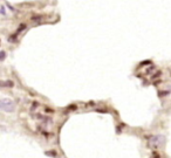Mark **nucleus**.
Here are the masks:
<instances>
[{
    "label": "nucleus",
    "instance_id": "nucleus-1",
    "mask_svg": "<svg viewBox=\"0 0 171 158\" xmlns=\"http://www.w3.org/2000/svg\"><path fill=\"white\" fill-rule=\"evenodd\" d=\"M0 110H4L5 113H14V102L10 99H1L0 100Z\"/></svg>",
    "mask_w": 171,
    "mask_h": 158
},
{
    "label": "nucleus",
    "instance_id": "nucleus-5",
    "mask_svg": "<svg viewBox=\"0 0 171 158\" xmlns=\"http://www.w3.org/2000/svg\"><path fill=\"white\" fill-rule=\"evenodd\" d=\"M45 155H46V156H50V157H56V156H57V153H56V151H55V150H52V151H46V152H45Z\"/></svg>",
    "mask_w": 171,
    "mask_h": 158
},
{
    "label": "nucleus",
    "instance_id": "nucleus-2",
    "mask_svg": "<svg viewBox=\"0 0 171 158\" xmlns=\"http://www.w3.org/2000/svg\"><path fill=\"white\" fill-rule=\"evenodd\" d=\"M163 142H164V136H162V135H155V136H151V137L149 138L148 146L155 150L157 148H159V146L163 144Z\"/></svg>",
    "mask_w": 171,
    "mask_h": 158
},
{
    "label": "nucleus",
    "instance_id": "nucleus-10",
    "mask_svg": "<svg viewBox=\"0 0 171 158\" xmlns=\"http://www.w3.org/2000/svg\"><path fill=\"white\" fill-rule=\"evenodd\" d=\"M6 6H7V7L10 8V11H12V12H14V11H15V10H14V7H13V6H11V5H10L8 2L6 4Z\"/></svg>",
    "mask_w": 171,
    "mask_h": 158
},
{
    "label": "nucleus",
    "instance_id": "nucleus-6",
    "mask_svg": "<svg viewBox=\"0 0 171 158\" xmlns=\"http://www.w3.org/2000/svg\"><path fill=\"white\" fill-rule=\"evenodd\" d=\"M170 94V91L169 90H164V91H158V96L159 97H162V96H166V95H169Z\"/></svg>",
    "mask_w": 171,
    "mask_h": 158
},
{
    "label": "nucleus",
    "instance_id": "nucleus-3",
    "mask_svg": "<svg viewBox=\"0 0 171 158\" xmlns=\"http://www.w3.org/2000/svg\"><path fill=\"white\" fill-rule=\"evenodd\" d=\"M0 87H6V88H13L14 87V82L11 80L7 81H0Z\"/></svg>",
    "mask_w": 171,
    "mask_h": 158
},
{
    "label": "nucleus",
    "instance_id": "nucleus-12",
    "mask_svg": "<svg viewBox=\"0 0 171 158\" xmlns=\"http://www.w3.org/2000/svg\"><path fill=\"white\" fill-rule=\"evenodd\" d=\"M154 155H155V157L152 156V157H151V158H159V156H158V153H157L156 151H154Z\"/></svg>",
    "mask_w": 171,
    "mask_h": 158
},
{
    "label": "nucleus",
    "instance_id": "nucleus-11",
    "mask_svg": "<svg viewBox=\"0 0 171 158\" xmlns=\"http://www.w3.org/2000/svg\"><path fill=\"white\" fill-rule=\"evenodd\" d=\"M0 13H1V14H6V12H5V7H4V6H1V8H0Z\"/></svg>",
    "mask_w": 171,
    "mask_h": 158
},
{
    "label": "nucleus",
    "instance_id": "nucleus-7",
    "mask_svg": "<svg viewBox=\"0 0 171 158\" xmlns=\"http://www.w3.org/2000/svg\"><path fill=\"white\" fill-rule=\"evenodd\" d=\"M6 59V52L5 50H0V62L4 61Z\"/></svg>",
    "mask_w": 171,
    "mask_h": 158
},
{
    "label": "nucleus",
    "instance_id": "nucleus-8",
    "mask_svg": "<svg viewBox=\"0 0 171 158\" xmlns=\"http://www.w3.org/2000/svg\"><path fill=\"white\" fill-rule=\"evenodd\" d=\"M161 74H162L161 72H157L156 74H154V75L151 76V79H152V80H155V79H157V77H159V76H161Z\"/></svg>",
    "mask_w": 171,
    "mask_h": 158
},
{
    "label": "nucleus",
    "instance_id": "nucleus-4",
    "mask_svg": "<svg viewBox=\"0 0 171 158\" xmlns=\"http://www.w3.org/2000/svg\"><path fill=\"white\" fill-rule=\"evenodd\" d=\"M26 28H27V25H26V24H20V25L18 26V29L15 30V34H16V35H19L21 32H24Z\"/></svg>",
    "mask_w": 171,
    "mask_h": 158
},
{
    "label": "nucleus",
    "instance_id": "nucleus-9",
    "mask_svg": "<svg viewBox=\"0 0 171 158\" xmlns=\"http://www.w3.org/2000/svg\"><path fill=\"white\" fill-rule=\"evenodd\" d=\"M152 70H155V66H152V64H151V67L146 69V74H150V73L152 72Z\"/></svg>",
    "mask_w": 171,
    "mask_h": 158
}]
</instances>
